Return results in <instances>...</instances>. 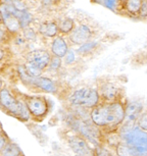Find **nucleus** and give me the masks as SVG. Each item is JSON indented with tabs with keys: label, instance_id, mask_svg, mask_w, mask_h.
Instances as JSON below:
<instances>
[{
	"label": "nucleus",
	"instance_id": "f257e3e1",
	"mask_svg": "<svg viewBox=\"0 0 147 156\" xmlns=\"http://www.w3.org/2000/svg\"><path fill=\"white\" fill-rule=\"evenodd\" d=\"M91 119L98 126H117L125 119V109L119 102L95 106L91 111Z\"/></svg>",
	"mask_w": 147,
	"mask_h": 156
},
{
	"label": "nucleus",
	"instance_id": "f03ea898",
	"mask_svg": "<svg viewBox=\"0 0 147 156\" xmlns=\"http://www.w3.org/2000/svg\"><path fill=\"white\" fill-rule=\"evenodd\" d=\"M131 122H127L122 128V138L124 143L131 146L139 156L147 155V132L138 126H132Z\"/></svg>",
	"mask_w": 147,
	"mask_h": 156
},
{
	"label": "nucleus",
	"instance_id": "7ed1b4c3",
	"mask_svg": "<svg viewBox=\"0 0 147 156\" xmlns=\"http://www.w3.org/2000/svg\"><path fill=\"white\" fill-rule=\"evenodd\" d=\"M99 93L93 88H80L74 91L69 97L70 104L85 108H94L99 102Z\"/></svg>",
	"mask_w": 147,
	"mask_h": 156
},
{
	"label": "nucleus",
	"instance_id": "20e7f679",
	"mask_svg": "<svg viewBox=\"0 0 147 156\" xmlns=\"http://www.w3.org/2000/svg\"><path fill=\"white\" fill-rule=\"evenodd\" d=\"M23 61H30L39 66L42 70H45L48 67V64L50 62L52 54L50 51L42 48L30 49L27 50L22 54Z\"/></svg>",
	"mask_w": 147,
	"mask_h": 156
},
{
	"label": "nucleus",
	"instance_id": "39448f33",
	"mask_svg": "<svg viewBox=\"0 0 147 156\" xmlns=\"http://www.w3.org/2000/svg\"><path fill=\"white\" fill-rule=\"evenodd\" d=\"M0 102H1L3 109H5L13 115L16 116L17 112H19L20 99L16 98L13 95V93L6 87L2 88L0 90Z\"/></svg>",
	"mask_w": 147,
	"mask_h": 156
},
{
	"label": "nucleus",
	"instance_id": "423d86ee",
	"mask_svg": "<svg viewBox=\"0 0 147 156\" xmlns=\"http://www.w3.org/2000/svg\"><path fill=\"white\" fill-rule=\"evenodd\" d=\"M23 101H25L26 105L28 106V109L30 111L31 115L41 117L45 115L47 111H48V103H47V100L44 97H26Z\"/></svg>",
	"mask_w": 147,
	"mask_h": 156
},
{
	"label": "nucleus",
	"instance_id": "0eeeda50",
	"mask_svg": "<svg viewBox=\"0 0 147 156\" xmlns=\"http://www.w3.org/2000/svg\"><path fill=\"white\" fill-rule=\"evenodd\" d=\"M91 36H92V31H91L89 26L79 25L67 36V39L73 45L81 46L85 43L89 42Z\"/></svg>",
	"mask_w": 147,
	"mask_h": 156
},
{
	"label": "nucleus",
	"instance_id": "6e6552de",
	"mask_svg": "<svg viewBox=\"0 0 147 156\" xmlns=\"http://www.w3.org/2000/svg\"><path fill=\"white\" fill-rule=\"evenodd\" d=\"M69 145L70 149L77 155L80 156H95V152L88 143L82 138L72 137L69 139Z\"/></svg>",
	"mask_w": 147,
	"mask_h": 156
},
{
	"label": "nucleus",
	"instance_id": "1a4fd4ad",
	"mask_svg": "<svg viewBox=\"0 0 147 156\" xmlns=\"http://www.w3.org/2000/svg\"><path fill=\"white\" fill-rule=\"evenodd\" d=\"M70 47L67 40L63 35H58L55 38H53L50 44V53L53 56H57L60 58H63L66 54L69 51Z\"/></svg>",
	"mask_w": 147,
	"mask_h": 156
},
{
	"label": "nucleus",
	"instance_id": "9d476101",
	"mask_svg": "<svg viewBox=\"0 0 147 156\" xmlns=\"http://www.w3.org/2000/svg\"><path fill=\"white\" fill-rule=\"evenodd\" d=\"M38 34L46 38L53 39L59 35L58 31V23L55 20H43L37 27Z\"/></svg>",
	"mask_w": 147,
	"mask_h": 156
},
{
	"label": "nucleus",
	"instance_id": "9b49d317",
	"mask_svg": "<svg viewBox=\"0 0 147 156\" xmlns=\"http://www.w3.org/2000/svg\"><path fill=\"white\" fill-rule=\"evenodd\" d=\"M32 87L40 89L47 93H55L57 90L56 85H55L54 82L52 81L51 79L47 78V76H38V78H34Z\"/></svg>",
	"mask_w": 147,
	"mask_h": 156
},
{
	"label": "nucleus",
	"instance_id": "f8f14e48",
	"mask_svg": "<svg viewBox=\"0 0 147 156\" xmlns=\"http://www.w3.org/2000/svg\"><path fill=\"white\" fill-rule=\"evenodd\" d=\"M142 108L143 106L140 102H131L125 110V119H127V122H132L138 119L142 111Z\"/></svg>",
	"mask_w": 147,
	"mask_h": 156
},
{
	"label": "nucleus",
	"instance_id": "ddd939ff",
	"mask_svg": "<svg viewBox=\"0 0 147 156\" xmlns=\"http://www.w3.org/2000/svg\"><path fill=\"white\" fill-rule=\"evenodd\" d=\"M3 26L11 36L17 35L19 33H20V31H22L20 20L16 16H9L7 19H5L3 20Z\"/></svg>",
	"mask_w": 147,
	"mask_h": 156
},
{
	"label": "nucleus",
	"instance_id": "4468645a",
	"mask_svg": "<svg viewBox=\"0 0 147 156\" xmlns=\"http://www.w3.org/2000/svg\"><path fill=\"white\" fill-rule=\"evenodd\" d=\"M79 131L81 132V134L84 137L88 138L92 142H97L98 141V133H97V129L93 128L92 126L88 125V123L82 122H79Z\"/></svg>",
	"mask_w": 147,
	"mask_h": 156
},
{
	"label": "nucleus",
	"instance_id": "2eb2a0df",
	"mask_svg": "<svg viewBox=\"0 0 147 156\" xmlns=\"http://www.w3.org/2000/svg\"><path fill=\"white\" fill-rule=\"evenodd\" d=\"M76 28L75 20L72 17H63L60 22H58V31L63 36H69Z\"/></svg>",
	"mask_w": 147,
	"mask_h": 156
},
{
	"label": "nucleus",
	"instance_id": "dca6fc26",
	"mask_svg": "<svg viewBox=\"0 0 147 156\" xmlns=\"http://www.w3.org/2000/svg\"><path fill=\"white\" fill-rule=\"evenodd\" d=\"M16 16L20 20L22 30H23V29H25V28H28V27H31V26H33L35 17H34V14L32 13L31 10L16 11Z\"/></svg>",
	"mask_w": 147,
	"mask_h": 156
},
{
	"label": "nucleus",
	"instance_id": "f3484780",
	"mask_svg": "<svg viewBox=\"0 0 147 156\" xmlns=\"http://www.w3.org/2000/svg\"><path fill=\"white\" fill-rule=\"evenodd\" d=\"M20 34L23 35V38L27 40V42L29 44H32L34 42H36L37 39H38V31L37 29L33 28V26L31 27H28V28H25L20 31Z\"/></svg>",
	"mask_w": 147,
	"mask_h": 156
},
{
	"label": "nucleus",
	"instance_id": "a211bd4d",
	"mask_svg": "<svg viewBox=\"0 0 147 156\" xmlns=\"http://www.w3.org/2000/svg\"><path fill=\"white\" fill-rule=\"evenodd\" d=\"M117 156H139L131 146L126 143L119 144L117 146Z\"/></svg>",
	"mask_w": 147,
	"mask_h": 156
},
{
	"label": "nucleus",
	"instance_id": "6ab92c4d",
	"mask_svg": "<svg viewBox=\"0 0 147 156\" xmlns=\"http://www.w3.org/2000/svg\"><path fill=\"white\" fill-rule=\"evenodd\" d=\"M23 66H25V69L27 70V73L32 78H38V76H42L44 70L41 69L36 64H34L33 62H30V61H23Z\"/></svg>",
	"mask_w": 147,
	"mask_h": 156
},
{
	"label": "nucleus",
	"instance_id": "aec40b11",
	"mask_svg": "<svg viewBox=\"0 0 147 156\" xmlns=\"http://www.w3.org/2000/svg\"><path fill=\"white\" fill-rule=\"evenodd\" d=\"M117 88L113 84H105L101 88V94L105 99L107 100H113L117 95Z\"/></svg>",
	"mask_w": 147,
	"mask_h": 156
},
{
	"label": "nucleus",
	"instance_id": "412c9836",
	"mask_svg": "<svg viewBox=\"0 0 147 156\" xmlns=\"http://www.w3.org/2000/svg\"><path fill=\"white\" fill-rule=\"evenodd\" d=\"M13 54L11 53L10 49L8 46H0V66H3L4 63L13 60Z\"/></svg>",
	"mask_w": 147,
	"mask_h": 156
},
{
	"label": "nucleus",
	"instance_id": "4be33fe9",
	"mask_svg": "<svg viewBox=\"0 0 147 156\" xmlns=\"http://www.w3.org/2000/svg\"><path fill=\"white\" fill-rule=\"evenodd\" d=\"M20 150L17 145L13 143L7 144L2 150V156H20Z\"/></svg>",
	"mask_w": 147,
	"mask_h": 156
},
{
	"label": "nucleus",
	"instance_id": "5701e85b",
	"mask_svg": "<svg viewBox=\"0 0 147 156\" xmlns=\"http://www.w3.org/2000/svg\"><path fill=\"white\" fill-rule=\"evenodd\" d=\"M13 36L8 33L3 25H0V46H9Z\"/></svg>",
	"mask_w": 147,
	"mask_h": 156
},
{
	"label": "nucleus",
	"instance_id": "b1692460",
	"mask_svg": "<svg viewBox=\"0 0 147 156\" xmlns=\"http://www.w3.org/2000/svg\"><path fill=\"white\" fill-rule=\"evenodd\" d=\"M11 4L16 8V11H27L31 10L28 0H11Z\"/></svg>",
	"mask_w": 147,
	"mask_h": 156
},
{
	"label": "nucleus",
	"instance_id": "393cba45",
	"mask_svg": "<svg viewBox=\"0 0 147 156\" xmlns=\"http://www.w3.org/2000/svg\"><path fill=\"white\" fill-rule=\"evenodd\" d=\"M142 6V0H127V8L130 12H138Z\"/></svg>",
	"mask_w": 147,
	"mask_h": 156
},
{
	"label": "nucleus",
	"instance_id": "a878e982",
	"mask_svg": "<svg viewBox=\"0 0 147 156\" xmlns=\"http://www.w3.org/2000/svg\"><path fill=\"white\" fill-rule=\"evenodd\" d=\"M97 43L96 42H93V41H89V42L83 44V45H81L79 47V49H77V53L79 54H85L87 53V52L91 51V50H93L94 48L96 47Z\"/></svg>",
	"mask_w": 147,
	"mask_h": 156
},
{
	"label": "nucleus",
	"instance_id": "bb28decb",
	"mask_svg": "<svg viewBox=\"0 0 147 156\" xmlns=\"http://www.w3.org/2000/svg\"><path fill=\"white\" fill-rule=\"evenodd\" d=\"M61 66H63V58L52 55L50 62H49L47 69H49L50 70H58L61 67Z\"/></svg>",
	"mask_w": 147,
	"mask_h": 156
},
{
	"label": "nucleus",
	"instance_id": "cd10ccee",
	"mask_svg": "<svg viewBox=\"0 0 147 156\" xmlns=\"http://www.w3.org/2000/svg\"><path fill=\"white\" fill-rule=\"evenodd\" d=\"M63 59L64 60V63L70 66V64H73L76 61V51H74L73 49H69L67 53L66 54Z\"/></svg>",
	"mask_w": 147,
	"mask_h": 156
},
{
	"label": "nucleus",
	"instance_id": "c85d7f7f",
	"mask_svg": "<svg viewBox=\"0 0 147 156\" xmlns=\"http://www.w3.org/2000/svg\"><path fill=\"white\" fill-rule=\"evenodd\" d=\"M137 126H139L141 129L147 132V112L142 113L139 117H138Z\"/></svg>",
	"mask_w": 147,
	"mask_h": 156
},
{
	"label": "nucleus",
	"instance_id": "c756f323",
	"mask_svg": "<svg viewBox=\"0 0 147 156\" xmlns=\"http://www.w3.org/2000/svg\"><path fill=\"white\" fill-rule=\"evenodd\" d=\"M95 156H113V155H111V153L109 151H107L106 149L98 147V148L96 149Z\"/></svg>",
	"mask_w": 147,
	"mask_h": 156
},
{
	"label": "nucleus",
	"instance_id": "7c9ffc66",
	"mask_svg": "<svg viewBox=\"0 0 147 156\" xmlns=\"http://www.w3.org/2000/svg\"><path fill=\"white\" fill-rule=\"evenodd\" d=\"M141 14L144 16H147V2H145V3L142 4V6H141Z\"/></svg>",
	"mask_w": 147,
	"mask_h": 156
},
{
	"label": "nucleus",
	"instance_id": "2f4dec72",
	"mask_svg": "<svg viewBox=\"0 0 147 156\" xmlns=\"http://www.w3.org/2000/svg\"><path fill=\"white\" fill-rule=\"evenodd\" d=\"M5 147V139L2 136H0V151H2Z\"/></svg>",
	"mask_w": 147,
	"mask_h": 156
},
{
	"label": "nucleus",
	"instance_id": "473e14b6",
	"mask_svg": "<svg viewBox=\"0 0 147 156\" xmlns=\"http://www.w3.org/2000/svg\"><path fill=\"white\" fill-rule=\"evenodd\" d=\"M2 88H4V81H3V79L0 76V90H1Z\"/></svg>",
	"mask_w": 147,
	"mask_h": 156
},
{
	"label": "nucleus",
	"instance_id": "72a5a7b5",
	"mask_svg": "<svg viewBox=\"0 0 147 156\" xmlns=\"http://www.w3.org/2000/svg\"><path fill=\"white\" fill-rule=\"evenodd\" d=\"M0 25H3V17H2L1 13H0Z\"/></svg>",
	"mask_w": 147,
	"mask_h": 156
},
{
	"label": "nucleus",
	"instance_id": "f704fd0d",
	"mask_svg": "<svg viewBox=\"0 0 147 156\" xmlns=\"http://www.w3.org/2000/svg\"><path fill=\"white\" fill-rule=\"evenodd\" d=\"M0 108H2V105H1V102H0Z\"/></svg>",
	"mask_w": 147,
	"mask_h": 156
},
{
	"label": "nucleus",
	"instance_id": "c9c22d12",
	"mask_svg": "<svg viewBox=\"0 0 147 156\" xmlns=\"http://www.w3.org/2000/svg\"><path fill=\"white\" fill-rule=\"evenodd\" d=\"M53 1H54V2H55V1H56V0H53Z\"/></svg>",
	"mask_w": 147,
	"mask_h": 156
},
{
	"label": "nucleus",
	"instance_id": "e433bc0d",
	"mask_svg": "<svg viewBox=\"0 0 147 156\" xmlns=\"http://www.w3.org/2000/svg\"><path fill=\"white\" fill-rule=\"evenodd\" d=\"M76 156H80V155H76Z\"/></svg>",
	"mask_w": 147,
	"mask_h": 156
}]
</instances>
